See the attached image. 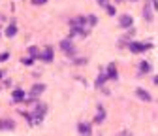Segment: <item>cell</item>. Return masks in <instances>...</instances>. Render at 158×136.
I'll return each instance as SVG.
<instances>
[{"label":"cell","mask_w":158,"mask_h":136,"mask_svg":"<svg viewBox=\"0 0 158 136\" xmlns=\"http://www.w3.org/2000/svg\"><path fill=\"white\" fill-rule=\"evenodd\" d=\"M45 112H47V106L45 104H38V106H34V115H32V127L34 125H40L44 121V115H45Z\"/></svg>","instance_id":"1"},{"label":"cell","mask_w":158,"mask_h":136,"mask_svg":"<svg viewBox=\"0 0 158 136\" xmlns=\"http://www.w3.org/2000/svg\"><path fill=\"white\" fill-rule=\"evenodd\" d=\"M152 47V44H149V42H128V49L132 51V53H135V55H139V53H145V51H149Z\"/></svg>","instance_id":"2"},{"label":"cell","mask_w":158,"mask_h":136,"mask_svg":"<svg viewBox=\"0 0 158 136\" xmlns=\"http://www.w3.org/2000/svg\"><path fill=\"white\" fill-rule=\"evenodd\" d=\"M60 49L66 53V55H75V47L72 44V38H66V40L60 42Z\"/></svg>","instance_id":"3"},{"label":"cell","mask_w":158,"mask_h":136,"mask_svg":"<svg viewBox=\"0 0 158 136\" xmlns=\"http://www.w3.org/2000/svg\"><path fill=\"white\" fill-rule=\"evenodd\" d=\"M143 17H145L147 23L152 21V0H147V2L143 4Z\"/></svg>","instance_id":"4"},{"label":"cell","mask_w":158,"mask_h":136,"mask_svg":"<svg viewBox=\"0 0 158 136\" xmlns=\"http://www.w3.org/2000/svg\"><path fill=\"white\" fill-rule=\"evenodd\" d=\"M132 23H134V19L128 13H123L121 17H118V25H121L123 29H132Z\"/></svg>","instance_id":"5"},{"label":"cell","mask_w":158,"mask_h":136,"mask_svg":"<svg viewBox=\"0 0 158 136\" xmlns=\"http://www.w3.org/2000/svg\"><path fill=\"white\" fill-rule=\"evenodd\" d=\"M135 96H137L139 100H143V102H151V100H152L151 93L145 91V89H141V87H137V89H135Z\"/></svg>","instance_id":"6"},{"label":"cell","mask_w":158,"mask_h":136,"mask_svg":"<svg viewBox=\"0 0 158 136\" xmlns=\"http://www.w3.org/2000/svg\"><path fill=\"white\" fill-rule=\"evenodd\" d=\"M104 121H106V108L100 104V106H98V110H96V115H94V123L102 125Z\"/></svg>","instance_id":"7"},{"label":"cell","mask_w":158,"mask_h":136,"mask_svg":"<svg viewBox=\"0 0 158 136\" xmlns=\"http://www.w3.org/2000/svg\"><path fill=\"white\" fill-rule=\"evenodd\" d=\"M53 57H55L53 47H51V46H47V47L44 49V53L40 55V61H44V63H51V61H53Z\"/></svg>","instance_id":"8"},{"label":"cell","mask_w":158,"mask_h":136,"mask_svg":"<svg viewBox=\"0 0 158 136\" xmlns=\"http://www.w3.org/2000/svg\"><path fill=\"white\" fill-rule=\"evenodd\" d=\"M44 91H45V85L44 83H34L32 89H30V96H32V99H38Z\"/></svg>","instance_id":"9"},{"label":"cell","mask_w":158,"mask_h":136,"mask_svg":"<svg viewBox=\"0 0 158 136\" xmlns=\"http://www.w3.org/2000/svg\"><path fill=\"white\" fill-rule=\"evenodd\" d=\"M89 23V17H83V15H79L75 19H72L70 21V27H85Z\"/></svg>","instance_id":"10"},{"label":"cell","mask_w":158,"mask_h":136,"mask_svg":"<svg viewBox=\"0 0 158 136\" xmlns=\"http://www.w3.org/2000/svg\"><path fill=\"white\" fill-rule=\"evenodd\" d=\"M15 123L13 119H0V130H13Z\"/></svg>","instance_id":"11"},{"label":"cell","mask_w":158,"mask_h":136,"mask_svg":"<svg viewBox=\"0 0 158 136\" xmlns=\"http://www.w3.org/2000/svg\"><path fill=\"white\" fill-rule=\"evenodd\" d=\"M11 99H13L15 102H21V100H25V99H27V94H25V91H23V89H13Z\"/></svg>","instance_id":"12"},{"label":"cell","mask_w":158,"mask_h":136,"mask_svg":"<svg viewBox=\"0 0 158 136\" xmlns=\"http://www.w3.org/2000/svg\"><path fill=\"white\" fill-rule=\"evenodd\" d=\"M73 36H87L85 27H72V30H70V36H68V38H73Z\"/></svg>","instance_id":"13"},{"label":"cell","mask_w":158,"mask_h":136,"mask_svg":"<svg viewBox=\"0 0 158 136\" xmlns=\"http://www.w3.org/2000/svg\"><path fill=\"white\" fill-rule=\"evenodd\" d=\"M107 76H109V80H118V72H117V66H115V63H111L109 66H107Z\"/></svg>","instance_id":"14"},{"label":"cell","mask_w":158,"mask_h":136,"mask_svg":"<svg viewBox=\"0 0 158 136\" xmlns=\"http://www.w3.org/2000/svg\"><path fill=\"white\" fill-rule=\"evenodd\" d=\"M77 130H79V132H81V134H90V132H92V127H90L89 123H85V121H81V123H79V125H77Z\"/></svg>","instance_id":"15"},{"label":"cell","mask_w":158,"mask_h":136,"mask_svg":"<svg viewBox=\"0 0 158 136\" xmlns=\"http://www.w3.org/2000/svg\"><path fill=\"white\" fill-rule=\"evenodd\" d=\"M139 72L141 74H149L151 72V63L149 61H141L139 63Z\"/></svg>","instance_id":"16"},{"label":"cell","mask_w":158,"mask_h":136,"mask_svg":"<svg viewBox=\"0 0 158 136\" xmlns=\"http://www.w3.org/2000/svg\"><path fill=\"white\" fill-rule=\"evenodd\" d=\"M107 80H109V76H107V74H100V76L96 77V87H102Z\"/></svg>","instance_id":"17"},{"label":"cell","mask_w":158,"mask_h":136,"mask_svg":"<svg viewBox=\"0 0 158 136\" xmlns=\"http://www.w3.org/2000/svg\"><path fill=\"white\" fill-rule=\"evenodd\" d=\"M4 34H6L8 38H13V36L17 34V27H15L13 23H11V25H8V29H6V32H4Z\"/></svg>","instance_id":"18"},{"label":"cell","mask_w":158,"mask_h":136,"mask_svg":"<svg viewBox=\"0 0 158 136\" xmlns=\"http://www.w3.org/2000/svg\"><path fill=\"white\" fill-rule=\"evenodd\" d=\"M28 55L34 57V59H40V55H42V53H40V49H38L36 46H30V47H28Z\"/></svg>","instance_id":"19"},{"label":"cell","mask_w":158,"mask_h":136,"mask_svg":"<svg viewBox=\"0 0 158 136\" xmlns=\"http://www.w3.org/2000/svg\"><path fill=\"white\" fill-rule=\"evenodd\" d=\"M34 57H25V59H21V63L25 64V66H30V64H34Z\"/></svg>","instance_id":"20"},{"label":"cell","mask_w":158,"mask_h":136,"mask_svg":"<svg viewBox=\"0 0 158 136\" xmlns=\"http://www.w3.org/2000/svg\"><path fill=\"white\" fill-rule=\"evenodd\" d=\"M106 10H107V13H109V15H117V8H115V6L107 4V6H106Z\"/></svg>","instance_id":"21"},{"label":"cell","mask_w":158,"mask_h":136,"mask_svg":"<svg viewBox=\"0 0 158 136\" xmlns=\"http://www.w3.org/2000/svg\"><path fill=\"white\" fill-rule=\"evenodd\" d=\"M87 17H89V25H90V27H94V25L98 23V17H96V15H87Z\"/></svg>","instance_id":"22"},{"label":"cell","mask_w":158,"mask_h":136,"mask_svg":"<svg viewBox=\"0 0 158 136\" xmlns=\"http://www.w3.org/2000/svg\"><path fill=\"white\" fill-rule=\"evenodd\" d=\"M10 59V53L6 51V53H0V63H4V61H8Z\"/></svg>","instance_id":"23"},{"label":"cell","mask_w":158,"mask_h":136,"mask_svg":"<svg viewBox=\"0 0 158 136\" xmlns=\"http://www.w3.org/2000/svg\"><path fill=\"white\" fill-rule=\"evenodd\" d=\"M96 2H98V4H100L102 8H106V6L109 4V0H96Z\"/></svg>","instance_id":"24"},{"label":"cell","mask_w":158,"mask_h":136,"mask_svg":"<svg viewBox=\"0 0 158 136\" xmlns=\"http://www.w3.org/2000/svg\"><path fill=\"white\" fill-rule=\"evenodd\" d=\"M32 2H34L36 6H44V4L47 2V0H32Z\"/></svg>","instance_id":"25"},{"label":"cell","mask_w":158,"mask_h":136,"mask_svg":"<svg viewBox=\"0 0 158 136\" xmlns=\"http://www.w3.org/2000/svg\"><path fill=\"white\" fill-rule=\"evenodd\" d=\"M75 64H85V59H75Z\"/></svg>","instance_id":"26"},{"label":"cell","mask_w":158,"mask_h":136,"mask_svg":"<svg viewBox=\"0 0 158 136\" xmlns=\"http://www.w3.org/2000/svg\"><path fill=\"white\" fill-rule=\"evenodd\" d=\"M152 8H154V10H158V0H152Z\"/></svg>","instance_id":"27"},{"label":"cell","mask_w":158,"mask_h":136,"mask_svg":"<svg viewBox=\"0 0 158 136\" xmlns=\"http://www.w3.org/2000/svg\"><path fill=\"white\" fill-rule=\"evenodd\" d=\"M2 76H4V72H2V70H0V80H2Z\"/></svg>","instance_id":"28"},{"label":"cell","mask_w":158,"mask_h":136,"mask_svg":"<svg viewBox=\"0 0 158 136\" xmlns=\"http://www.w3.org/2000/svg\"><path fill=\"white\" fill-rule=\"evenodd\" d=\"M130 2H137V0H130Z\"/></svg>","instance_id":"29"},{"label":"cell","mask_w":158,"mask_h":136,"mask_svg":"<svg viewBox=\"0 0 158 136\" xmlns=\"http://www.w3.org/2000/svg\"><path fill=\"white\" fill-rule=\"evenodd\" d=\"M117 2H123V0H117Z\"/></svg>","instance_id":"30"}]
</instances>
